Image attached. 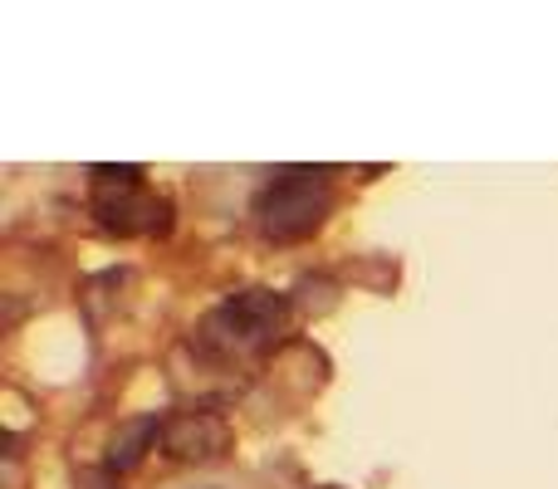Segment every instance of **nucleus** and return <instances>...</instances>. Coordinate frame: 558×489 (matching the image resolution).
Segmentation results:
<instances>
[{
	"instance_id": "obj_5",
	"label": "nucleus",
	"mask_w": 558,
	"mask_h": 489,
	"mask_svg": "<svg viewBox=\"0 0 558 489\" xmlns=\"http://www.w3.org/2000/svg\"><path fill=\"white\" fill-rule=\"evenodd\" d=\"M157 436H162V426H157V421H133L113 441V455H108V465H113V470H128V465H137V461H143V445L157 441Z\"/></svg>"
},
{
	"instance_id": "obj_2",
	"label": "nucleus",
	"mask_w": 558,
	"mask_h": 489,
	"mask_svg": "<svg viewBox=\"0 0 558 489\" xmlns=\"http://www.w3.org/2000/svg\"><path fill=\"white\" fill-rule=\"evenodd\" d=\"M333 211V192L318 172H279L255 201V221L270 241H304Z\"/></svg>"
},
{
	"instance_id": "obj_1",
	"label": "nucleus",
	"mask_w": 558,
	"mask_h": 489,
	"mask_svg": "<svg viewBox=\"0 0 558 489\" xmlns=\"http://www.w3.org/2000/svg\"><path fill=\"white\" fill-rule=\"evenodd\" d=\"M289 328V298L270 294V289H245V294L226 298L211 318L202 323V347L206 353H255V347H270L279 333Z\"/></svg>"
},
{
	"instance_id": "obj_3",
	"label": "nucleus",
	"mask_w": 558,
	"mask_h": 489,
	"mask_svg": "<svg viewBox=\"0 0 558 489\" xmlns=\"http://www.w3.org/2000/svg\"><path fill=\"white\" fill-rule=\"evenodd\" d=\"M98 192H94V211L108 231L118 235H157L167 231V216L172 206L162 196H153L143 186V167H94Z\"/></svg>"
},
{
	"instance_id": "obj_4",
	"label": "nucleus",
	"mask_w": 558,
	"mask_h": 489,
	"mask_svg": "<svg viewBox=\"0 0 558 489\" xmlns=\"http://www.w3.org/2000/svg\"><path fill=\"white\" fill-rule=\"evenodd\" d=\"M157 441L172 461H216V455L231 451V426L216 412H182L162 426Z\"/></svg>"
}]
</instances>
